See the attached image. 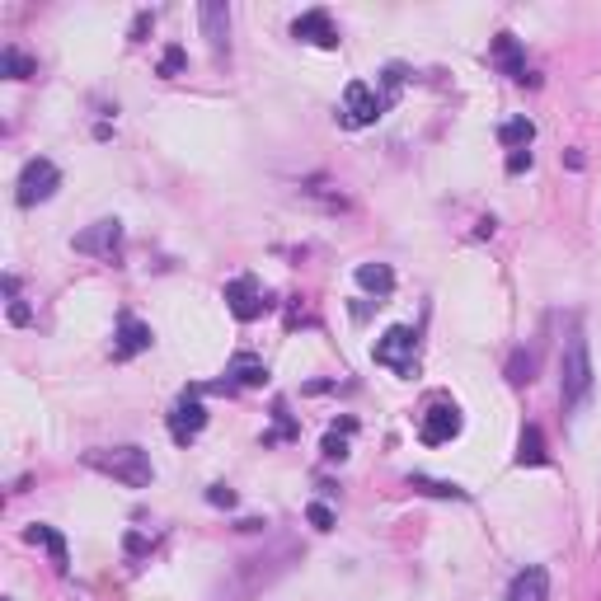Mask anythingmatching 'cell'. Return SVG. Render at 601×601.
<instances>
[{"label": "cell", "instance_id": "26", "mask_svg": "<svg viewBox=\"0 0 601 601\" xmlns=\"http://www.w3.org/2000/svg\"><path fill=\"white\" fill-rule=\"evenodd\" d=\"M306 517H310V526H315V531H329V526H334V512L324 508V503H310Z\"/></svg>", "mask_w": 601, "mask_h": 601}, {"label": "cell", "instance_id": "8", "mask_svg": "<svg viewBox=\"0 0 601 601\" xmlns=\"http://www.w3.org/2000/svg\"><path fill=\"white\" fill-rule=\"evenodd\" d=\"M489 62H494L508 80H517V85H536V76L526 71V52H522V43H517L512 33H498L494 43H489Z\"/></svg>", "mask_w": 601, "mask_h": 601}, {"label": "cell", "instance_id": "15", "mask_svg": "<svg viewBox=\"0 0 601 601\" xmlns=\"http://www.w3.org/2000/svg\"><path fill=\"white\" fill-rule=\"evenodd\" d=\"M508 601H550V573L540 564H526L508 583Z\"/></svg>", "mask_w": 601, "mask_h": 601}, {"label": "cell", "instance_id": "2", "mask_svg": "<svg viewBox=\"0 0 601 601\" xmlns=\"http://www.w3.org/2000/svg\"><path fill=\"white\" fill-rule=\"evenodd\" d=\"M592 353H587L583 329H573L564 339V362H559V395H564V409H578V404L592 395Z\"/></svg>", "mask_w": 601, "mask_h": 601}, {"label": "cell", "instance_id": "1", "mask_svg": "<svg viewBox=\"0 0 601 601\" xmlns=\"http://www.w3.org/2000/svg\"><path fill=\"white\" fill-rule=\"evenodd\" d=\"M85 465L108 479H118V484H127V489H146L155 479L151 451H141V447H94L85 451Z\"/></svg>", "mask_w": 601, "mask_h": 601}, {"label": "cell", "instance_id": "27", "mask_svg": "<svg viewBox=\"0 0 601 601\" xmlns=\"http://www.w3.org/2000/svg\"><path fill=\"white\" fill-rule=\"evenodd\" d=\"M207 503H216V508H235V494L226 489V484H212V494H207Z\"/></svg>", "mask_w": 601, "mask_h": 601}, {"label": "cell", "instance_id": "11", "mask_svg": "<svg viewBox=\"0 0 601 601\" xmlns=\"http://www.w3.org/2000/svg\"><path fill=\"white\" fill-rule=\"evenodd\" d=\"M151 343H155L151 324H141L137 315H123V320H118V339H113V362H127V357L146 353Z\"/></svg>", "mask_w": 601, "mask_h": 601}, {"label": "cell", "instance_id": "7", "mask_svg": "<svg viewBox=\"0 0 601 601\" xmlns=\"http://www.w3.org/2000/svg\"><path fill=\"white\" fill-rule=\"evenodd\" d=\"M221 296H226V306H231V315L240 324H254L263 310H268V301H263V287L254 278H231Z\"/></svg>", "mask_w": 601, "mask_h": 601}, {"label": "cell", "instance_id": "14", "mask_svg": "<svg viewBox=\"0 0 601 601\" xmlns=\"http://www.w3.org/2000/svg\"><path fill=\"white\" fill-rule=\"evenodd\" d=\"M268 381V367H263V357H254V353H240L226 367V381H221V390H254V386H263Z\"/></svg>", "mask_w": 601, "mask_h": 601}, {"label": "cell", "instance_id": "3", "mask_svg": "<svg viewBox=\"0 0 601 601\" xmlns=\"http://www.w3.org/2000/svg\"><path fill=\"white\" fill-rule=\"evenodd\" d=\"M371 357H376V367H390L395 376H414V367H418V334L409 329V324H390L386 334L376 339Z\"/></svg>", "mask_w": 601, "mask_h": 601}, {"label": "cell", "instance_id": "13", "mask_svg": "<svg viewBox=\"0 0 601 601\" xmlns=\"http://www.w3.org/2000/svg\"><path fill=\"white\" fill-rule=\"evenodd\" d=\"M118 245H123V226H118V221H94L90 231L76 235L80 254H99V259H113V254H118Z\"/></svg>", "mask_w": 601, "mask_h": 601}, {"label": "cell", "instance_id": "25", "mask_svg": "<svg viewBox=\"0 0 601 601\" xmlns=\"http://www.w3.org/2000/svg\"><path fill=\"white\" fill-rule=\"evenodd\" d=\"M531 371H536V357H526V353H517L512 357V367H508V376L522 386V381H531Z\"/></svg>", "mask_w": 601, "mask_h": 601}, {"label": "cell", "instance_id": "18", "mask_svg": "<svg viewBox=\"0 0 601 601\" xmlns=\"http://www.w3.org/2000/svg\"><path fill=\"white\" fill-rule=\"evenodd\" d=\"M550 461V451H545V432L536 423H526L522 437H517V465H545Z\"/></svg>", "mask_w": 601, "mask_h": 601}, {"label": "cell", "instance_id": "23", "mask_svg": "<svg viewBox=\"0 0 601 601\" xmlns=\"http://www.w3.org/2000/svg\"><path fill=\"white\" fill-rule=\"evenodd\" d=\"M184 66H188V52H184V47H165V52H160V76H179Z\"/></svg>", "mask_w": 601, "mask_h": 601}, {"label": "cell", "instance_id": "19", "mask_svg": "<svg viewBox=\"0 0 601 601\" xmlns=\"http://www.w3.org/2000/svg\"><path fill=\"white\" fill-rule=\"evenodd\" d=\"M498 141H503L508 151H526V146L536 141V123H531V118H512V123L498 127Z\"/></svg>", "mask_w": 601, "mask_h": 601}, {"label": "cell", "instance_id": "12", "mask_svg": "<svg viewBox=\"0 0 601 601\" xmlns=\"http://www.w3.org/2000/svg\"><path fill=\"white\" fill-rule=\"evenodd\" d=\"M292 38H301V43H310V47H339V29H334L329 10H306V15L292 24Z\"/></svg>", "mask_w": 601, "mask_h": 601}, {"label": "cell", "instance_id": "10", "mask_svg": "<svg viewBox=\"0 0 601 601\" xmlns=\"http://www.w3.org/2000/svg\"><path fill=\"white\" fill-rule=\"evenodd\" d=\"M198 19H202V38L212 43V52L226 57V47H231V5L207 0V5H198Z\"/></svg>", "mask_w": 601, "mask_h": 601}, {"label": "cell", "instance_id": "20", "mask_svg": "<svg viewBox=\"0 0 601 601\" xmlns=\"http://www.w3.org/2000/svg\"><path fill=\"white\" fill-rule=\"evenodd\" d=\"M0 71H5L10 80H29V76H38V62H33L29 52H19V47L10 43L5 52H0Z\"/></svg>", "mask_w": 601, "mask_h": 601}, {"label": "cell", "instance_id": "17", "mask_svg": "<svg viewBox=\"0 0 601 601\" xmlns=\"http://www.w3.org/2000/svg\"><path fill=\"white\" fill-rule=\"evenodd\" d=\"M353 278H357V287L371 292V296H390V292H395V268H390V263H362Z\"/></svg>", "mask_w": 601, "mask_h": 601}, {"label": "cell", "instance_id": "22", "mask_svg": "<svg viewBox=\"0 0 601 601\" xmlns=\"http://www.w3.org/2000/svg\"><path fill=\"white\" fill-rule=\"evenodd\" d=\"M409 489H418V494H428V498H465L461 484H447V479H428V475H409Z\"/></svg>", "mask_w": 601, "mask_h": 601}, {"label": "cell", "instance_id": "21", "mask_svg": "<svg viewBox=\"0 0 601 601\" xmlns=\"http://www.w3.org/2000/svg\"><path fill=\"white\" fill-rule=\"evenodd\" d=\"M353 418H343L339 428H329V437H324V447H320V456L324 461H343V456H348V437H353Z\"/></svg>", "mask_w": 601, "mask_h": 601}, {"label": "cell", "instance_id": "6", "mask_svg": "<svg viewBox=\"0 0 601 601\" xmlns=\"http://www.w3.org/2000/svg\"><path fill=\"white\" fill-rule=\"evenodd\" d=\"M386 108H390L386 94H376L367 80H353V85L343 90V113L339 118H343V127H371Z\"/></svg>", "mask_w": 601, "mask_h": 601}, {"label": "cell", "instance_id": "28", "mask_svg": "<svg viewBox=\"0 0 601 601\" xmlns=\"http://www.w3.org/2000/svg\"><path fill=\"white\" fill-rule=\"evenodd\" d=\"M522 170H531V151H512L508 155V174H522Z\"/></svg>", "mask_w": 601, "mask_h": 601}, {"label": "cell", "instance_id": "5", "mask_svg": "<svg viewBox=\"0 0 601 601\" xmlns=\"http://www.w3.org/2000/svg\"><path fill=\"white\" fill-rule=\"evenodd\" d=\"M198 395H202L198 386L184 390V395H179V404L170 409V418H165V423H170V437L179 442V447H188V442H198L202 428H207V404H202Z\"/></svg>", "mask_w": 601, "mask_h": 601}, {"label": "cell", "instance_id": "9", "mask_svg": "<svg viewBox=\"0 0 601 601\" xmlns=\"http://www.w3.org/2000/svg\"><path fill=\"white\" fill-rule=\"evenodd\" d=\"M418 437L428 442V447H442L451 437H461V409L456 404H432L423 423H418Z\"/></svg>", "mask_w": 601, "mask_h": 601}, {"label": "cell", "instance_id": "4", "mask_svg": "<svg viewBox=\"0 0 601 601\" xmlns=\"http://www.w3.org/2000/svg\"><path fill=\"white\" fill-rule=\"evenodd\" d=\"M57 188H62V170H57L47 155H38V160H29V165L19 170L15 198H19V207H38V202H47Z\"/></svg>", "mask_w": 601, "mask_h": 601}, {"label": "cell", "instance_id": "24", "mask_svg": "<svg viewBox=\"0 0 601 601\" xmlns=\"http://www.w3.org/2000/svg\"><path fill=\"white\" fill-rule=\"evenodd\" d=\"M5 292H10V320L29 324V306H24V296H19V278H5Z\"/></svg>", "mask_w": 601, "mask_h": 601}, {"label": "cell", "instance_id": "16", "mask_svg": "<svg viewBox=\"0 0 601 601\" xmlns=\"http://www.w3.org/2000/svg\"><path fill=\"white\" fill-rule=\"evenodd\" d=\"M24 536L33 540V545H43L47 555H52V564H57V573H66L71 569V555H66V540H62V531H52L47 522H33Z\"/></svg>", "mask_w": 601, "mask_h": 601}]
</instances>
